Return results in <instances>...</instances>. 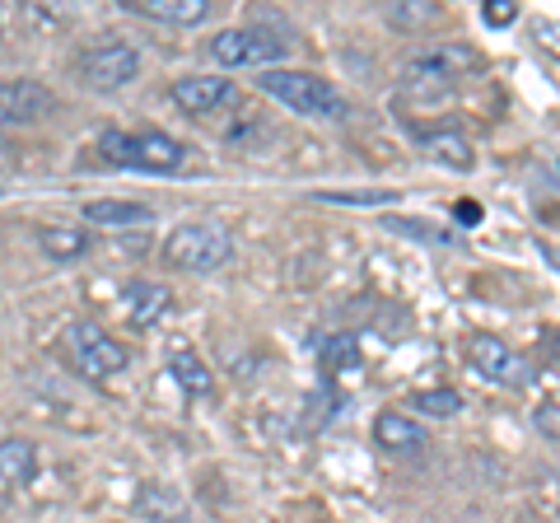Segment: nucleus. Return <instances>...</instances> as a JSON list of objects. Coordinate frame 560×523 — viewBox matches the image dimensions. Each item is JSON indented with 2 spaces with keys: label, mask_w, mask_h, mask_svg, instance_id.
I'll list each match as a JSON object with an SVG mask.
<instances>
[{
  "label": "nucleus",
  "mask_w": 560,
  "mask_h": 523,
  "mask_svg": "<svg viewBox=\"0 0 560 523\" xmlns=\"http://www.w3.org/2000/svg\"><path fill=\"white\" fill-rule=\"evenodd\" d=\"M411 407L425 411V416H440V421H453V416H463V393H453V388H425V393H411Z\"/></svg>",
  "instance_id": "412c9836"
},
{
  "label": "nucleus",
  "mask_w": 560,
  "mask_h": 523,
  "mask_svg": "<svg viewBox=\"0 0 560 523\" xmlns=\"http://www.w3.org/2000/svg\"><path fill=\"white\" fill-rule=\"evenodd\" d=\"M0 33H5V24H0Z\"/></svg>",
  "instance_id": "bb28decb"
},
{
  "label": "nucleus",
  "mask_w": 560,
  "mask_h": 523,
  "mask_svg": "<svg viewBox=\"0 0 560 523\" xmlns=\"http://www.w3.org/2000/svg\"><path fill=\"white\" fill-rule=\"evenodd\" d=\"M440 20V5H425V0H407V5H388V24L397 28H420Z\"/></svg>",
  "instance_id": "4be33fe9"
},
{
  "label": "nucleus",
  "mask_w": 560,
  "mask_h": 523,
  "mask_svg": "<svg viewBox=\"0 0 560 523\" xmlns=\"http://www.w3.org/2000/svg\"><path fill=\"white\" fill-rule=\"evenodd\" d=\"M98 154L113 168H136V173H178L187 164V146L168 131H103Z\"/></svg>",
  "instance_id": "f03ea898"
},
{
  "label": "nucleus",
  "mask_w": 560,
  "mask_h": 523,
  "mask_svg": "<svg viewBox=\"0 0 560 523\" xmlns=\"http://www.w3.org/2000/svg\"><path fill=\"white\" fill-rule=\"evenodd\" d=\"M425 150H430V160H440L453 173H467L471 164H477V160H471L467 136H458V131H434V136H425Z\"/></svg>",
  "instance_id": "a211bd4d"
},
{
  "label": "nucleus",
  "mask_w": 560,
  "mask_h": 523,
  "mask_svg": "<svg viewBox=\"0 0 560 523\" xmlns=\"http://www.w3.org/2000/svg\"><path fill=\"white\" fill-rule=\"evenodd\" d=\"M383 230H393V234H407V239H420V243H458V234H448L440 230L434 220H420V216H383Z\"/></svg>",
  "instance_id": "aec40b11"
},
{
  "label": "nucleus",
  "mask_w": 560,
  "mask_h": 523,
  "mask_svg": "<svg viewBox=\"0 0 560 523\" xmlns=\"http://www.w3.org/2000/svg\"><path fill=\"white\" fill-rule=\"evenodd\" d=\"M318 201H331V206H393L397 191H388V187H370V191H318Z\"/></svg>",
  "instance_id": "5701e85b"
},
{
  "label": "nucleus",
  "mask_w": 560,
  "mask_h": 523,
  "mask_svg": "<svg viewBox=\"0 0 560 523\" xmlns=\"http://www.w3.org/2000/svg\"><path fill=\"white\" fill-rule=\"evenodd\" d=\"M168 374L183 383L187 397H206V393H210V370H206V364L191 356V351H173V356H168Z\"/></svg>",
  "instance_id": "6ab92c4d"
},
{
  "label": "nucleus",
  "mask_w": 560,
  "mask_h": 523,
  "mask_svg": "<svg viewBox=\"0 0 560 523\" xmlns=\"http://www.w3.org/2000/svg\"><path fill=\"white\" fill-rule=\"evenodd\" d=\"M61 346H66V356H70V364L84 374V379H113V374H121L127 370V360H131V351L121 346L108 327H98V323H90V318H75L61 333Z\"/></svg>",
  "instance_id": "20e7f679"
},
{
  "label": "nucleus",
  "mask_w": 560,
  "mask_h": 523,
  "mask_svg": "<svg viewBox=\"0 0 560 523\" xmlns=\"http://www.w3.org/2000/svg\"><path fill=\"white\" fill-rule=\"evenodd\" d=\"M131 514L136 519H150V523H187V500L183 491H173V486H160V481H145L131 500Z\"/></svg>",
  "instance_id": "9b49d317"
},
{
  "label": "nucleus",
  "mask_w": 560,
  "mask_h": 523,
  "mask_svg": "<svg viewBox=\"0 0 560 523\" xmlns=\"http://www.w3.org/2000/svg\"><path fill=\"white\" fill-rule=\"evenodd\" d=\"M168 98L178 103V108L187 117H215L220 108H230V103H238V90L230 80H220V75H183V80H173V90Z\"/></svg>",
  "instance_id": "1a4fd4ad"
},
{
  "label": "nucleus",
  "mask_w": 560,
  "mask_h": 523,
  "mask_svg": "<svg viewBox=\"0 0 560 523\" xmlns=\"http://www.w3.org/2000/svg\"><path fill=\"white\" fill-rule=\"evenodd\" d=\"M234 257V234L220 220H187L164 239V262L178 271H220Z\"/></svg>",
  "instance_id": "7ed1b4c3"
},
{
  "label": "nucleus",
  "mask_w": 560,
  "mask_h": 523,
  "mask_svg": "<svg viewBox=\"0 0 560 523\" xmlns=\"http://www.w3.org/2000/svg\"><path fill=\"white\" fill-rule=\"evenodd\" d=\"M127 14H140V20L154 24H173V28H191L210 14V0H127L121 5Z\"/></svg>",
  "instance_id": "f8f14e48"
},
{
  "label": "nucleus",
  "mask_w": 560,
  "mask_h": 523,
  "mask_svg": "<svg viewBox=\"0 0 560 523\" xmlns=\"http://www.w3.org/2000/svg\"><path fill=\"white\" fill-rule=\"evenodd\" d=\"M121 304H127V318L131 327H154L168 313L173 294L160 286V281H131L127 290H121Z\"/></svg>",
  "instance_id": "4468645a"
},
{
  "label": "nucleus",
  "mask_w": 560,
  "mask_h": 523,
  "mask_svg": "<svg viewBox=\"0 0 560 523\" xmlns=\"http://www.w3.org/2000/svg\"><path fill=\"white\" fill-rule=\"evenodd\" d=\"M38 248L57 262H75V257L90 253V230H80V224H43Z\"/></svg>",
  "instance_id": "f3484780"
},
{
  "label": "nucleus",
  "mask_w": 560,
  "mask_h": 523,
  "mask_svg": "<svg viewBox=\"0 0 560 523\" xmlns=\"http://www.w3.org/2000/svg\"><path fill=\"white\" fill-rule=\"evenodd\" d=\"M75 71L90 90H121V84H131L140 75V51L136 43H98L90 51H80Z\"/></svg>",
  "instance_id": "423d86ee"
},
{
  "label": "nucleus",
  "mask_w": 560,
  "mask_h": 523,
  "mask_svg": "<svg viewBox=\"0 0 560 523\" xmlns=\"http://www.w3.org/2000/svg\"><path fill=\"white\" fill-rule=\"evenodd\" d=\"M471 61V51L463 57L458 47H440V51H425V57H416L411 66H407V90H448L453 80H458V66H467Z\"/></svg>",
  "instance_id": "9d476101"
},
{
  "label": "nucleus",
  "mask_w": 560,
  "mask_h": 523,
  "mask_svg": "<svg viewBox=\"0 0 560 523\" xmlns=\"http://www.w3.org/2000/svg\"><path fill=\"white\" fill-rule=\"evenodd\" d=\"M57 113V94L38 80H0V127H38Z\"/></svg>",
  "instance_id": "6e6552de"
},
{
  "label": "nucleus",
  "mask_w": 560,
  "mask_h": 523,
  "mask_svg": "<svg viewBox=\"0 0 560 523\" xmlns=\"http://www.w3.org/2000/svg\"><path fill=\"white\" fill-rule=\"evenodd\" d=\"M374 440L378 449H388V453H401V458H416V453H425V430H420L411 416H397V411H378V421H374Z\"/></svg>",
  "instance_id": "ddd939ff"
},
{
  "label": "nucleus",
  "mask_w": 560,
  "mask_h": 523,
  "mask_svg": "<svg viewBox=\"0 0 560 523\" xmlns=\"http://www.w3.org/2000/svg\"><path fill=\"white\" fill-rule=\"evenodd\" d=\"M533 421H537V430L556 444V434H560V430H556V397H547V403H541V407L533 411Z\"/></svg>",
  "instance_id": "393cba45"
},
{
  "label": "nucleus",
  "mask_w": 560,
  "mask_h": 523,
  "mask_svg": "<svg viewBox=\"0 0 560 523\" xmlns=\"http://www.w3.org/2000/svg\"><path fill=\"white\" fill-rule=\"evenodd\" d=\"M467 364L481 379L504 383V388H523V383H528V360L495 333H471L467 337Z\"/></svg>",
  "instance_id": "0eeeda50"
},
{
  "label": "nucleus",
  "mask_w": 560,
  "mask_h": 523,
  "mask_svg": "<svg viewBox=\"0 0 560 523\" xmlns=\"http://www.w3.org/2000/svg\"><path fill=\"white\" fill-rule=\"evenodd\" d=\"M458 220H463V224H477V220H481V206H477V201H458Z\"/></svg>",
  "instance_id": "a878e982"
},
{
  "label": "nucleus",
  "mask_w": 560,
  "mask_h": 523,
  "mask_svg": "<svg viewBox=\"0 0 560 523\" xmlns=\"http://www.w3.org/2000/svg\"><path fill=\"white\" fill-rule=\"evenodd\" d=\"M481 20H486L490 28H504V24L518 20V5H510V0H490V5L481 10Z\"/></svg>",
  "instance_id": "b1692460"
},
{
  "label": "nucleus",
  "mask_w": 560,
  "mask_h": 523,
  "mask_svg": "<svg viewBox=\"0 0 560 523\" xmlns=\"http://www.w3.org/2000/svg\"><path fill=\"white\" fill-rule=\"evenodd\" d=\"M257 90L276 98L280 108L300 113V117H318V121H341L346 117V98L337 94V84L313 75V71H290V66H271L257 75Z\"/></svg>",
  "instance_id": "f257e3e1"
},
{
  "label": "nucleus",
  "mask_w": 560,
  "mask_h": 523,
  "mask_svg": "<svg viewBox=\"0 0 560 523\" xmlns=\"http://www.w3.org/2000/svg\"><path fill=\"white\" fill-rule=\"evenodd\" d=\"M38 473V449L33 440H0V486L5 491H20Z\"/></svg>",
  "instance_id": "dca6fc26"
},
{
  "label": "nucleus",
  "mask_w": 560,
  "mask_h": 523,
  "mask_svg": "<svg viewBox=\"0 0 560 523\" xmlns=\"http://www.w3.org/2000/svg\"><path fill=\"white\" fill-rule=\"evenodd\" d=\"M84 220L94 230H131V224H150L154 211L145 201H84Z\"/></svg>",
  "instance_id": "2eb2a0df"
},
{
  "label": "nucleus",
  "mask_w": 560,
  "mask_h": 523,
  "mask_svg": "<svg viewBox=\"0 0 560 523\" xmlns=\"http://www.w3.org/2000/svg\"><path fill=\"white\" fill-rule=\"evenodd\" d=\"M210 57L220 66H271L290 57V43L280 38V28H267V24H248V28H224L210 38Z\"/></svg>",
  "instance_id": "39448f33"
}]
</instances>
